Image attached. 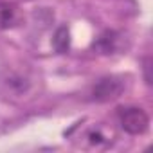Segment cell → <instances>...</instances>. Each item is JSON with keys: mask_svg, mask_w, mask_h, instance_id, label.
Here are the masks:
<instances>
[{"mask_svg": "<svg viewBox=\"0 0 153 153\" xmlns=\"http://www.w3.org/2000/svg\"><path fill=\"white\" fill-rule=\"evenodd\" d=\"M121 128L130 135H142L149 128V117L140 106H123L117 110Z\"/></svg>", "mask_w": 153, "mask_h": 153, "instance_id": "cell-1", "label": "cell"}, {"mask_svg": "<svg viewBox=\"0 0 153 153\" xmlns=\"http://www.w3.org/2000/svg\"><path fill=\"white\" fill-rule=\"evenodd\" d=\"M124 90V83L119 78H114V76H108V78L99 79L94 88H92V99L97 103H106L112 99H117Z\"/></svg>", "mask_w": 153, "mask_h": 153, "instance_id": "cell-2", "label": "cell"}, {"mask_svg": "<svg viewBox=\"0 0 153 153\" xmlns=\"http://www.w3.org/2000/svg\"><path fill=\"white\" fill-rule=\"evenodd\" d=\"M22 20L20 9L15 2L0 0V29H11Z\"/></svg>", "mask_w": 153, "mask_h": 153, "instance_id": "cell-3", "label": "cell"}, {"mask_svg": "<svg viewBox=\"0 0 153 153\" xmlns=\"http://www.w3.org/2000/svg\"><path fill=\"white\" fill-rule=\"evenodd\" d=\"M52 47L56 49V52L59 54H65L68 49H70V33L65 25H61L56 33H54V38H52Z\"/></svg>", "mask_w": 153, "mask_h": 153, "instance_id": "cell-4", "label": "cell"}, {"mask_svg": "<svg viewBox=\"0 0 153 153\" xmlns=\"http://www.w3.org/2000/svg\"><path fill=\"white\" fill-rule=\"evenodd\" d=\"M115 42H117L115 33L106 31V33H103V34L97 38V43H94V47H97V51H101L103 54H110V52L115 49Z\"/></svg>", "mask_w": 153, "mask_h": 153, "instance_id": "cell-5", "label": "cell"}, {"mask_svg": "<svg viewBox=\"0 0 153 153\" xmlns=\"http://www.w3.org/2000/svg\"><path fill=\"white\" fill-rule=\"evenodd\" d=\"M144 79L148 85H151V78H149V58H144Z\"/></svg>", "mask_w": 153, "mask_h": 153, "instance_id": "cell-6", "label": "cell"}, {"mask_svg": "<svg viewBox=\"0 0 153 153\" xmlns=\"http://www.w3.org/2000/svg\"><path fill=\"white\" fill-rule=\"evenodd\" d=\"M20 2H31V0H20Z\"/></svg>", "mask_w": 153, "mask_h": 153, "instance_id": "cell-7", "label": "cell"}]
</instances>
